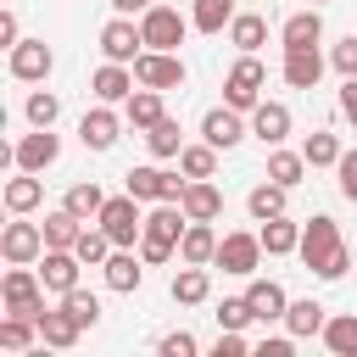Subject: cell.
<instances>
[{
	"label": "cell",
	"mask_w": 357,
	"mask_h": 357,
	"mask_svg": "<svg viewBox=\"0 0 357 357\" xmlns=\"http://www.w3.org/2000/svg\"><path fill=\"white\" fill-rule=\"evenodd\" d=\"M284 195H290V190L268 178V184H257V190L245 195V206H251V218H257V223H268V218H279V212H284Z\"/></svg>",
	"instance_id": "obj_36"
},
{
	"label": "cell",
	"mask_w": 357,
	"mask_h": 357,
	"mask_svg": "<svg viewBox=\"0 0 357 357\" xmlns=\"http://www.w3.org/2000/svg\"><path fill=\"white\" fill-rule=\"evenodd\" d=\"M22 112H28V123H33V128H50V123H56V117H61V100H56V95H50V89H33V95H28V106H22Z\"/></svg>",
	"instance_id": "obj_43"
},
{
	"label": "cell",
	"mask_w": 357,
	"mask_h": 357,
	"mask_svg": "<svg viewBox=\"0 0 357 357\" xmlns=\"http://www.w3.org/2000/svg\"><path fill=\"white\" fill-rule=\"evenodd\" d=\"M33 340H39V324L33 318H22V312H6L0 318V346L6 351H28Z\"/></svg>",
	"instance_id": "obj_38"
},
{
	"label": "cell",
	"mask_w": 357,
	"mask_h": 357,
	"mask_svg": "<svg viewBox=\"0 0 357 357\" xmlns=\"http://www.w3.org/2000/svg\"><path fill=\"white\" fill-rule=\"evenodd\" d=\"M324 324H329V318H324V307H318L312 296H307V301H290V307H284V329H290L296 340H307V335H324Z\"/></svg>",
	"instance_id": "obj_29"
},
{
	"label": "cell",
	"mask_w": 357,
	"mask_h": 357,
	"mask_svg": "<svg viewBox=\"0 0 357 357\" xmlns=\"http://www.w3.org/2000/svg\"><path fill=\"white\" fill-rule=\"evenodd\" d=\"M184 184H190V178L162 173V167H128V173H123V190H128L134 201H178Z\"/></svg>",
	"instance_id": "obj_7"
},
{
	"label": "cell",
	"mask_w": 357,
	"mask_h": 357,
	"mask_svg": "<svg viewBox=\"0 0 357 357\" xmlns=\"http://www.w3.org/2000/svg\"><path fill=\"white\" fill-rule=\"evenodd\" d=\"M78 335H84V324H78L67 307H45V312H39V340H45V346L73 351V346H78Z\"/></svg>",
	"instance_id": "obj_19"
},
{
	"label": "cell",
	"mask_w": 357,
	"mask_h": 357,
	"mask_svg": "<svg viewBox=\"0 0 357 357\" xmlns=\"http://www.w3.org/2000/svg\"><path fill=\"white\" fill-rule=\"evenodd\" d=\"M257 262H262V234H223L218 240V268L223 273H234V279H251L257 273Z\"/></svg>",
	"instance_id": "obj_9"
},
{
	"label": "cell",
	"mask_w": 357,
	"mask_h": 357,
	"mask_svg": "<svg viewBox=\"0 0 357 357\" xmlns=\"http://www.w3.org/2000/svg\"><path fill=\"white\" fill-rule=\"evenodd\" d=\"M178 173L184 178H212L218 173V145H184L178 151Z\"/></svg>",
	"instance_id": "obj_39"
},
{
	"label": "cell",
	"mask_w": 357,
	"mask_h": 357,
	"mask_svg": "<svg viewBox=\"0 0 357 357\" xmlns=\"http://www.w3.org/2000/svg\"><path fill=\"white\" fill-rule=\"evenodd\" d=\"M329 61H335L346 78H357V33H346V39L335 45V56H329Z\"/></svg>",
	"instance_id": "obj_48"
},
{
	"label": "cell",
	"mask_w": 357,
	"mask_h": 357,
	"mask_svg": "<svg viewBox=\"0 0 357 357\" xmlns=\"http://www.w3.org/2000/svg\"><path fill=\"white\" fill-rule=\"evenodd\" d=\"M123 106H128V123H134V128H151V123L167 117V112H162V89H145V84H139Z\"/></svg>",
	"instance_id": "obj_32"
},
{
	"label": "cell",
	"mask_w": 357,
	"mask_h": 357,
	"mask_svg": "<svg viewBox=\"0 0 357 357\" xmlns=\"http://www.w3.org/2000/svg\"><path fill=\"white\" fill-rule=\"evenodd\" d=\"M134 84H139V78H134V67H128V61H106V67H100V73L89 78L95 100H106V106L128 100V95H134Z\"/></svg>",
	"instance_id": "obj_16"
},
{
	"label": "cell",
	"mask_w": 357,
	"mask_h": 357,
	"mask_svg": "<svg viewBox=\"0 0 357 357\" xmlns=\"http://www.w3.org/2000/svg\"><path fill=\"white\" fill-rule=\"evenodd\" d=\"M312 6H324V0H312Z\"/></svg>",
	"instance_id": "obj_54"
},
{
	"label": "cell",
	"mask_w": 357,
	"mask_h": 357,
	"mask_svg": "<svg viewBox=\"0 0 357 357\" xmlns=\"http://www.w3.org/2000/svg\"><path fill=\"white\" fill-rule=\"evenodd\" d=\"M257 234H262V251H268V257H290V251L301 245V223H290L284 212H279V218H268Z\"/></svg>",
	"instance_id": "obj_25"
},
{
	"label": "cell",
	"mask_w": 357,
	"mask_h": 357,
	"mask_svg": "<svg viewBox=\"0 0 357 357\" xmlns=\"http://www.w3.org/2000/svg\"><path fill=\"white\" fill-rule=\"evenodd\" d=\"M61 307H67L84 329H95V324H100V301H95L89 290H67V296H61Z\"/></svg>",
	"instance_id": "obj_44"
},
{
	"label": "cell",
	"mask_w": 357,
	"mask_h": 357,
	"mask_svg": "<svg viewBox=\"0 0 357 357\" xmlns=\"http://www.w3.org/2000/svg\"><path fill=\"white\" fill-rule=\"evenodd\" d=\"M78 251H56V245H45V257H39V279H45V290H56V296H67V290H78Z\"/></svg>",
	"instance_id": "obj_13"
},
{
	"label": "cell",
	"mask_w": 357,
	"mask_h": 357,
	"mask_svg": "<svg viewBox=\"0 0 357 357\" xmlns=\"http://www.w3.org/2000/svg\"><path fill=\"white\" fill-rule=\"evenodd\" d=\"M117 128H123V123H117V112H106V100H100L95 112H84L78 139H84L89 151H112V145H117Z\"/></svg>",
	"instance_id": "obj_21"
},
{
	"label": "cell",
	"mask_w": 357,
	"mask_h": 357,
	"mask_svg": "<svg viewBox=\"0 0 357 357\" xmlns=\"http://www.w3.org/2000/svg\"><path fill=\"white\" fill-rule=\"evenodd\" d=\"M206 296H212V279H206V268H201V262H184V268L173 273V301L195 307V301H206Z\"/></svg>",
	"instance_id": "obj_28"
},
{
	"label": "cell",
	"mask_w": 357,
	"mask_h": 357,
	"mask_svg": "<svg viewBox=\"0 0 357 357\" xmlns=\"http://www.w3.org/2000/svg\"><path fill=\"white\" fill-rule=\"evenodd\" d=\"M284 84L290 89H318V78H324V56H318V45H301V50H284Z\"/></svg>",
	"instance_id": "obj_15"
},
{
	"label": "cell",
	"mask_w": 357,
	"mask_h": 357,
	"mask_svg": "<svg viewBox=\"0 0 357 357\" xmlns=\"http://www.w3.org/2000/svg\"><path fill=\"white\" fill-rule=\"evenodd\" d=\"M290 340H296V335H284V340H262L257 351H262V357H290Z\"/></svg>",
	"instance_id": "obj_52"
},
{
	"label": "cell",
	"mask_w": 357,
	"mask_h": 357,
	"mask_svg": "<svg viewBox=\"0 0 357 357\" xmlns=\"http://www.w3.org/2000/svg\"><path fill=\"white\" fill-rule=\"evenodd\" d=\"M134 78L145 89H178L184 84V61H178V50H139L134 56Z\"/></svg>",
	"instance_id": "obj_8"
},
{
	"label": "cell",
	"mask_w": 357,
	"mask_h": 357,
	"mask_svg": "<svg viewBox=\"0 0 357 357\" xmlns=\"http://www.w3.org/2000/svg\"><path fill=\"white\" fill-rule=\"evenodd\" d=\"M178 257H184V262H201V268L218 262V234H212V223H195V218H190V223H184V240H178Z\"/></svg>",
	"instance_id": "obj_24"
},
{
	"label": "cell",
	"mask_w": 357,
	"mask_h": 357,
	"mask_svg": "<svg viewBox=\"0 0 357 357\" xmlns=\"http://www.w3.org/2000/svg\"><path fill=\"white\" fill-rule=\"evenodd\" d=\"M279 39H284V50H301V45H318L324 39V17H318V6L312 11H296L284 28H279Z\"/></svg>",
	"instance_id": "obj_27"
},
{
	"label": "cell",
	"mask_w": 357,
	"mask_h": 357,
	"mask_svg": "<svg viewBox=\"0 0 357 357\" xmlns=\"http://www.w3.org/2000/svg\"><path fill=\"white\" fill-rule=\"evenodd\" d=\"M190 22L201 33H223L234 22V0H190Z\"/></svg>",
	"instance_id": "obj_31"
},
{
	"label": "cell",
	"mask_w": 357,
	"mask_h": 357,
	"mask_svg": "<svg viewBox=\"0 0 357 357\" xmlns=\"http://www.w3.org/2000/svg\"><path fill=\"white\" fill-rule=\"evenodd\" d=\"M262 84H268L262 61H257V56H240V61L229 67V78H223V106H234V112H251V106L262 100Z\"/></svg>",
	"instance_id": "obj_4"
},
{
	"label": "cell",
	"mask_w": 357,
	"mask_h": 357,
	"mask_svg": "<svg viewBox=\"0 0 357 357\" xmlns=\"http://www.w3.org/2000/svg\"><path fill=\"white\" fill-rule=\"evenodd\" d=\"M50 67H56V56H50V45H45V39H22V45L11 50V78H22V84L50 78Z\"/></svg>",
	"instance_id": "obj_14"
},
{
	"label": "cell",
	"mask_w": 357,
	"mask_h": 357,
	"mask_svg": "<svg viewBox=\"0 0 357 357\" xmlns=\"http://www.w3.org/2000/svg\"><path fill=\"white\" fill-rule=\"evenodd\" d=\"M184 206L178 201H151V212H145V229H139V257L145 262H167L173 257V245L184 240Z\"/></svg>",
	"instance_id": "obj_2"
},
{
	"label": "cell",
	"mask_w": 357,
	"mask_h": 357,
	"mask_svg": "<svg viewBox=\"0 0 357 357\" xmlns=\"http://www.w3.org/2000/svg\"><path fill=\"white\" fill-rule=\"evenodd\" d=\"M100 50H106V61H128V67H134V56L145 50V33H139V22H128V17H112V22L100 28Z\"/></svg>",
	"instance_id": "obj_11"
},
{
	"label": "cell",
	"mask_w": 357,
	"mask_h": 357,
	"mask_svg": "<svg viewBox=\"0 0 357 357\" xmlns=\"http://www.w3.org/2000/svg\"><path fill=\"white\" fill-rule=\"evenodd\" d=\"M45 279L28 268V262H11V273H6V284H0V301H6V312H22V318H33L39 324V312H45Z\"/></svg>",
	"instance_id": "obj_3"
},
{
	"label": "cell",
	"mask_w": 357,
	"mask_h": 357,
	"mask_svg": "<svg viewBox=\"0 0 357 357\" xmlns=\"http://www.w3.org/2000/svg\"><path fill=\"white\" fill-rule=\"evenodd\" d=\"M245 301H251L257 324H273V318H284V307H290L284 284H273V279H251V284H245Z\"/></svg>",
	"instance_id": "obj_22"
},
{
	"label": "cell",
	"mask_w": 357,
	"mask_h": 357,
	"mask_svg": "<svg viewBox=\"0 0 357 357\" xmlns=\"http://www.w3.org/2000/svg\"><path fill=\"white\" fill-rule=\"evenodd\" d=\"M301 173H307V156H301V151H279V145L268 151V178H273V184L296 190V184H301Z\"/></svg>",
	"instance_id": "obj_33"
},
{
	"label": "cell",
	"mask_w": 357,
	"mask_h": 357,
	"mask_svg": "<svg viewBox=\"0 0 357 357\" xmlns=\"http://www.w3.org/2000/svg\"><path fill=\"white\" fill-rule=\"evenodd\" d=\"M301 156H307V167H335V162H340V139H335L329 128H318V134H307Z\"/></svg>",
	"instance_id": "obj_42"
},
{
	"label": "cell",
	"mask_w": 357,
	"mask_h": 357,
	"mask_svg": "<svg viewBox=\"0 0 357 357\" xmlns=\"http://www.w3.org/2000/svg\"><path fill=\"white\" fill-rule=\"evenodd\" d=\"M73 251H78V262H84V268H106V257H112L117 245H112V234L95 223V229H84V234H78V245H73Z\"/></svg>",
	"instance_id": "obj_37"
},
{
	"label": "cell",
	"mask_w": 357,
	"mask_h": 357,
	"mask_svg": "<svg viewBox=\"0 0 357 357\" xmlns=\"http://www.w3.org/2000/svg\"><path fill=\"white\" fill-rule=\"evenodd\" d=\"M229 45H234L240 56H257V50L268 45V22H262V17H251V11H245V17H234V22H229Z\"/></svg>",
	"instance_id": "obj_30"
},
{
	"label": "cell",
	"mask_w": 357,
	"mask_h": 357,
	"mask_svg": "<svg viewBox=\"0 0 357 357\" xmlns=\"http://www.w3.org/2000/svg\"><path fill=\"white\" fill-rule=\"evenodd\" d=\"M201 139H206V145H218V151H234V145L245 139V123H240V112H234V106H218V112H206V117H201Z\"/></svg>",
	"instance_id": "obj_17"
},
{
	"label": "cell",
	"mask_w": 357,
	"mask_h": 357,
	"mask_svg": "<svg viewBox=\"0 0 357 357\" xmlns=\"http://www.w3.org/2000/svg\"><path fill=\"white\" fill-rule=\"evenodd\" d=\"M145 6H151V0H112V11H117V17H128V11H145Z\"/></svg>",
	"instance_id": "obj_53"
},
{
	"label": "cell",
	"mask_w": 357,
	"mask_h": 357,
	"mask_svg": "<svg viewBox=\"0 0 357 357\" xmlns=\"http://www.w3.org/2000/svg\"><path fill=\"white\" fill-rule=\"evenodd\" d=\"M61 206H67V212H78V218L89 223V218H100V206H106V190H100L95 178H84V184H73V190L61 195Z\"/></svg>",
	"instance_id": "obj_34"
},
{
	"label": "cell",
	"mask_w": 357,
	"mask_h": 357,
	"mask_svg": "<svg viewBox=\"0 0 357 357\" xmlns=\"http://www.w3.org/2000/svg\"><path fill=\"white\" fill-rule=\"evenodd\" d=\"M56 156H61V139H56L50 128H33V134H22V139L11 145V162H17L22 173H45Z\"/></svg>",
	"instance_id": "obj_10"
},
{
	"label": "cell",
	"mask_w": 357,
	"mask_h": 357,
	"mask_svg": "<svg viewBox=\"0 0 357 357\" xmlns=\"http://www.w3.org/2000/svg\"><path fill=\"white\" fill-rule=\"evenodd\" d=\"M45 245H56V251H73L78 245V234H84V218L78 212H67V206H56V212H45Z\"/></svg>",
	"instance_id": "obj_23"
},
{
	"label": "cell",
	"mask_w": 357,
	"mask_h": 357,
	"mask_svg": "<svg viewBox=\"0 0 357 357\" xmlns=\"http://www.w3.org/2000/svg\"><path fill=\"white\" fill-rule=\"evenodd\" d=\"M218 324H223V329H245V324H257V312H251L245 296H229V301L218 307Z\"/></svg>",
	"instance_id": "obj_45"
},
{
	"label": "cell",
	"mask_w": 357,
	"mask_h": 357,
	"mask_svg": "<svg viewBox=\"0 0 357 357\" xmlns=\"http://www.w3.org/2000/svg\"><path fill=\"white\" fill-rule=\"evenodd\" d=\"M251 134H257L262 145H284V134H290V106L257 100V106H251Z\"/></svg>",
	"instance_id": "obj_20"
},
{
	"label": "cell",
	"mask_w": 357,
	"mask_h": 357,
	"mask_svg": "<svg viewBox=\"0 0 357 357\" xmlns=\"http://www.w3.org/2000/svg\"><path fill=\"white\" fill-rule=\"evenodd\" d=\"M178 206H184V218L212 223V218L223 212V190H218L212 178H190V184H184V195H178Z\"/></svg>",
	"instance_id": "obj_18"
},
{
	"label": "cell",
	"mask_w": 357,
	"mask_h": 357,
	"mask_svg": "<svg viewBox=\"0 0 357 357\" xmlns=\"http://www.w3.org/2000/svg\"><path fill=\"white\" fill-rule=\"evenodd\" d=\"M139 33H145V50H178L184 45V33H190V22L173 11V6H145V17H139Z\"/></svg>",
	"instance_id": "obj_5"
},
{
	"label": "cell",
	"mask_w": 357,
	"mask_h": 357,
	"mask_svg": "<svg viewBox=\"0 0 357 357\" xmlns=\"http://www.w3.org/2000/svg\"><path fill=\"white\" fill-rule=\"evenodd\" d=\"M0 45H6V50L22 45V39H17V11H0Z\"/></svg>",
	"instance_id": "obj_51"
},
{
	"label": "cell",
	"mask_w": 357,
	"mask_h": 357,
	"mask_svg": "<svg viewBox=\"0 0 357 357\" xmlns=\"http://www.w3.org/2000/svg\"><path fill=\"white\" fill-rule=\"evenodd\" d=\"M0 257H6V262H39V257H45V229H39V223H6Z\"/></svg>",
	"instance_id": "obj_12"
},
{
	"label": "cell",
	"mask_w": 357,
	"mask_h": 357,
	"mask_svg": "<svg viewBox=\"0 0 357 357\" xmlns=\"http://www.w3.org/2000/svg\"><path fill=\"white\" fill-rule=\"evenodd\" d=\"M296 257H301L318 279H340V273L351 268V251H346L335 218H307V223H301V245H296Z\"/></svg>",
	"instance_id": "obj_1"
},
{
	"label": "cell",
	"mask_w": 357,
	"mask_h": 357,
	"mask_svg": "<svg viewBox=\"0 0 357 357\" xmlns=\"http://www.w3.org/2000/svg\"><path fill=\"white\" fill-rule=\"evenodd\" d=\"M39 195H45V184H39L33 173H22V167H17V178L6 184V206H11V212H33V206H39Z\"/></svg>",
	"instance_id": "obj_40"
},
{
	"label": "cell",
	"mask_w": 357,
	"mask_h": 357,
	"mask_svg": "<svg viewBox=\"0 0 357 357\" xmlns=\"http://www.w3.org/2000/svg\"><path fill=\"white\" fill-rule=\"evenodd\" d=\"M335 173H340V195H346V201H357V151H340Z\"/></svg>",
	"instance_id": "obj_47"
},
{
	"label": "cell",
	"mask_w": 357,
	"mask_h": 357,
	"mask_svg": "<svg viewBox=\"0 0 357 357\" xmlns=\"http://www.w3.org/2000/svg\"><path fill=\"white\" fill-rule=\"evenodd\" d=\"M145 145H151V156H178V151H184V134H178L173 117H162V123L145 128Z\"/></svg>",
	"instance_id": "obj_41"
},
{
	"label": "cell",
	"mask_w": 357,
	"mask_h": 357,
	"mask_svg": "<svg viewBox=\"0 0 357 357\" xmlns=\"http://www.w3.org/2000/svg\"><path fill=\"white\" fill-rule=\"evenodd\" d=\"M156 351H162V357H195V351H201V340H195V335H184V329H173V335H162V340H156Z\"/></svg>",
	"instance_id": "obj_46"
},
{
	"label": "cell",
	"mask_w": 357,
	"mask_h": 357,
	"mask_svg": "<svg viewBox=\"0 0 357 357\" xmlns=\"http://www.w3.org/2000/svg\"><path fill=\"white\" fill-rule=\"evenodd\" d=\"M106 234H112V245H134L139 240V229H145V218H139V201L123 190V195H106V206H100V218H95Z\"/></svg>",
	"instance_id": "obj_6"
},
{
	"label": "cell",
	"mask_w": 357,
	"mask_h": 357,
	"mask_svg": "<svg viewBox=\"0 0 357 357\" xmlns=\"http://www.w3.org/2000/svg\"><path fill=\"white\" fill-rule=\"evenodd\" d=\"M139 262H145V257H139ZM139 262H134V251H128V245H117V251L106 257V284H112V290H123V296H128V290H139V279H145V268H139Z\"/></svg>",
	"instance_id": "obj_26"
},
{
	"label": "cell",
	"mask_w": 357,
	"mask_h": 357,
	"mask_svg": "<svg viewBox=\"0 0 357 357\" xmlns=\"http://www.w3.org/2000/svg\"><path fill=\"white\" fill-rule=\"evenodd\" d=\"M340 117H346V123H357V78H346V84H340Z\"/></svg>",
	"instance_id": "obj_50"
},
{
	"label": "cell",
	"mask_w": 357,
	"mask_h": 357,
	"mask_svg": "<svg viewBox=\"0 0 357 357\" xmlns=\"http://www.w3.org/2000/svg\"><path fill=\"white\" fill-rule=\"evenodd\" d=\"M324 346H329L335 357H357V312L329 318V324H324Z\"/></svg>",
	"instance_id": "obj_35"
},
{
	"label": "cell",
	"mask_w": 357,
	"mask_h": 357,
	"mask_svg": "<svg viewBox=\"0 0 357 357\" xmlns=\"http://www.w3.org/2000/svg\"><path fill=\"white\" fill-rule=\"evenodd\" d=\"M151 6H156V0H151Z\"/></svg>",
	"instance_id": "obj_55"
},
{
	"label": "cell",
	"mask_w": 357,
	"mask_h": 357,
	"mask_svg": "<svg viewBox=\"0 0 357 357\" xmlns=\"http://www.w3.org/2000/svg\"><path fill=\"white\" fill-rule=\"evenodd\" d=\"M212 351H218V357H245V351H251V346H245V335H240V329H223V335H218V346H212Z\"/></svg>",
	"instance_id": "obj_49"
}]
</instances>
